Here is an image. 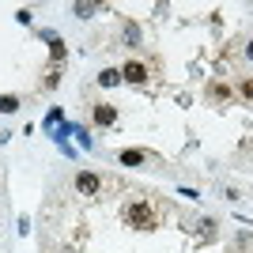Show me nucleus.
<instances>
[{"label":"nucleus","mask_w":253,"mask_h":253,"mask_svg":"<svg viewBox=\"0 0 253 253\" xmlns=\"http://www.w3.org/2000/svg\"><path fill=\"white\" fill-rule=\"evenodd\" d=\"M125 223L128 227H155V211H151L148 201H132L125 208Z\"/></svg>","instance_id":"nucleus-1"},{"label":"nucleus","mask_w":253,"mask_h":253,"mask_svg":"<svg viewBox=\"0 0 253 253\" xmlns=\"http://www.w3.org/2000/svg\"><path fill=\"white\" fill-rule=\"evenodd\" d=\"M121 76H125V80H132V84H144V80H148V64H140V61H128L125 68H121Z\"/></svg>","instance_id":"nucleus-2"},{"label":"nucleus","mask_w":253,"mask_h":253,"mask_svg":"<svg viewBox=\"0 0 253 253\" xmlns=\"http://www.w3.org/2000/svg\"><path fill=\"white\" fill-rule=\"evenodd\" d=\"M76 189L84 193V197H95V193H98V178L84 170V174H76Z\"/></svg>","instance_id":"nucleus-3"},{"label":"nucleus","mask_w":253,"mask_h":253,"mask_svg":"<svg viewBox=\"0 0 253 253\" xmlns=\"http://www.w3.org/2000/svg\"><path fill=\"white\" fill-rule=\"evenodd\" d=\"M95 121H98V125H114V121H117V106L98 102V106H95Z\"/></svg>","instance_id":"nucleus-4"},{"label":"nucleus","mask_w":253,"mask_h":253,"mask_svg":"<svg viewBox=\"0 0 253 253\" xmlns=\"http://www.w3.org/2000/svg\"><path fill=\"white\" fill-rule=\"evenodd\" d=\"M42 38H45V42L53 45V57L61 61V57H64V42H61V38H57V34H53V31H42Z\"/></svg>","instance_id":"nucleus-5"},{"label":"nucleus","mask_w":253,"mask_h":253,"mask_svg":"<svg viewBox=\"0 0 253 253\" xmlns=\"http://www.w3.org/2000/svg\"><path fill=\"white\" fill-rule=\"evenodd\" d=\"M117 159H121L125 167H140V163H144V159H148V155H144V151H121V155H117Z\"/></svg>","instance_id":"nucleus-6"},{"label":"nucleus","mask_w":253,"mask_h":253,"mask_svg":"<svg viewBox=\"0 0 253 253\" xmlns=\"http://www.w3.org/2000/svg\"><path fill=\"white\" fill-rule=\"evenodd\" d=\"M98 84H102V87L121 84V72H117V68H106V72H98Z\"/></svg>","instance_id":"nucleus-7"},{"label":"nucleus","mask_w":253,"mask_h":253,"mask_svg":"<svg viewBox=\"0 0 253 253\" xmlns=\"http://www.w3.org/2000/svg\"><path fill=\"white\" fill-rule=\"evenodd\" d=\"M0 110H4V114H15V110H19V98L15 95H0Z\"/></svg>","instance_id":"nucleus-8"},{"label":"nucleus","mask_w":253,"mask_h":253,"mask_svg":"<svg viewBox=\"0 0 253 253\" xmlns=\"http://www.w3.org/2000/svg\"><path fill=\"white\" fill-rule=\"evenodd\" d=\"M72 132H76V136H80V144H84V148H91V136H87V128H80V125H76Z\"/></svg>","instance_id":"nucleus-9"},{"label":"nucleus","mask_w":253,"mask_h":253,"mask_svg":"<svg viewBox=\"0 0 253 253\" xmlns=\"http://www.w3.org/2000/svg\"><path fill=\"white\" fill-rule=\"evenodd\" d=\"M246 57H250V61H253V38H250V45H246Z\"/></svg>","instance_id":"nucleus-10"}]
</instances>
